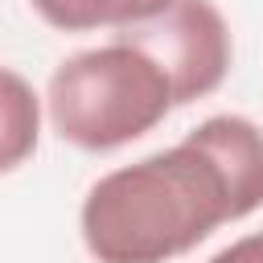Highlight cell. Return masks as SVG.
<instances>
[{"label": "cell", "mask_w": 263, "mask_h": 263, "mask_svg": "<svg viewBox=\"0 0 263 263\" xmlns=\"http://www.w3.org/2000/svg\"><path fill=\"white\" fill-rule=\"evenodd\" d=\"M33 12L62 29V33H90V29H127L173 0H29Z\"/></svg>", "instance_id": "8992f818"}, {"label": "cell", "mask_w": 263, "mask_h": 263, "mask_svg": "<svg viewBox=\"0 0 263 263\" xmlns=\"http://www.w3.org/2000/svg\"><path fill=\"white\" fill-rule=\"evenodd\" d=\"M119 41L144 49L173 86V107H189L205 95H214L234 58L230 25L214 0H173L160 12L115 29Z\"/></svg>", "instance_id": "3957f363"}, {"label": "cell", "mask_w": 263, "mask_h": 263, "mask_svg": "<svg viewBox=\"0 0 263 263\" xmlns=\"http://www.w3.org/2000/svg\"><path fill=\"white\" fill-rule=\"evenodd\" d=\"M210 263H263V230L234 238V242H230V247H222Z\"/></svg>", "instance_id": "52a82bcc"}, {"label": "cell", "mask_w": 263, "mask_h": 263, "mask_svg": "<svg viewBox=\"0 0 263 263\" xmlns=\"http://www.w3.org/2000/svg\"><path fill=\"white\" fill-rule=\"evenodd\" d=\"M41 140V99L33 82L0 66V173L21 168Z\"/></svg>", "instance_id": "5b68a950"}, {"label": "cell", "mask_w": 263, "mask_h": 263, "mask_svg": "<svg viewBox=\"0 0 263 263\" xmlns=\"http://www.w3.org/2000/svg\"><path fill=\"white\" fill-rule=\"evenodd\" d=\"M53 132L82 152H115L148 136L173 111L164 70L136 45L111 37L58 62L45 86Z\"/></svg>", "instance_id": "7a4b0ae2"}, {"label": "cell", "mask_w": 263, "mask_h": 263, "mask_svg": "<svg viewBox=\"0 0 263 263\" xmlns=\"http://www.w3.org/2000/svg\"><path fill=\"white\" fill-rule=\"evenodd\" d=\"M238 222L214 156L189 136L99 177L78 210L82 247L99 263H168Z\"/></svg>", "instance_id": "6da1fadb"}, {"label": "cell", "mask_w": 263, "mask_h": 263, "mask_svg": "<svg viewBox=\"0 0 263 263\" xmlns=\"http://www.w3.org/2000/svg\"><path fill=\"white\" fill-rule=\"evenodd\" d=\"M189 140L201 144L222 168L234 214H255L263 205V127L247 115H210L189 132Z\"/></svg>", "instance_id": "277c9868"}]
</instances>
